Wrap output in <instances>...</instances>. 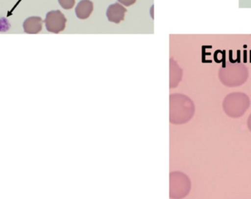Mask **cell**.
<instances>
[{
  "instance_id": "cell-1",
  "label": "cell",
  "mask_w": 251,
  "mask_h": 199,
  "mask_svg": "<svg viewBox=\"0 0 251 199\" xmlns=\"http://www.w3.org/2000/svg\"><path fill=\"white\" fill-rule=\"evenodd\" d=\"M251 105V100L247 94L234 92L228 94L224 99L223 109L227 116L232 119L242 117Z\"/></svg>"
},
{
  "instance_id": "cell-2",
  "label": "cell",
  "mask_w": 251,
  "mask_h": 199,
  "mask_svg": "<svg viewBox=\"0 0 251 199\" xmlns=\"http://www.w3.org/2000/svg\"><path fill=\"white\" fill-rule=\"evenodd\" d=\"M249 72L245 66L233 65L227 69L220 70V79L226 86L238 87L247 80Z\"/></svg>"
},
{
  "instance_id": "cell-3",
  "label": "cell",
  "mask_w": 251,
  "mask_h": 199,
  "mask_svg": "<svg viewBox=\"0 0 251 199\" xmlns=\"http://www.w3.org/2000/svg\"><path fill=\"white\" fill-rule=\"evenodd\" d=\"M44 22L49 32L59 33L61 31L64 30L66 27V19L60 10H52L47 13Z\"/></svg>"
},
{
  "instance_id": "cell-4",
  "label": "cell",
  "mask_w": 251,
  "mask_h": 199,
  "mask_svg": "<svg viewBox=\"0 0 251 199\" xmlns=\"http://www.w3.org/2000/svg\"><path fill=\"white\" fill-rule=\"evenodd\" d=\"M126 9L119 4L115 3L109 6L107 10V17L108 20L116 24H119L125 19Z\"/></svg>"
},
{
  "instance_id": "cell-5",
  "label": "cell",
  "mask_w": 251,
  "mask_h": 199,
  "mask_svg": "<svg viewBox=\"0 0 251 199\" xmlns=\"http://www.w3.org/2000/svg\"><path fill=\"white\" fill-rule=\"evenodd\" d=\"M43 20L41 17L32 16L28 18L23 24L25 32L28 34H37L42 29Z\"/></svg>"
},
{
  "instance_id": "cell-6",
  "label": "cell",
  "mask_w": 251,
  "mask_h": 199,
  "mask_svg": "<svg viewBox=\"0 0 251 199\" xmlns=\"http://www.w3.org/2000/svg\"><path fill=\"white\" fill-rule=\"evenodd\" d=\"M94 10V4L90 0H81L75 9L76 16L79 19H86Z\"/></svg>"
},
{
  "instance_id": "cell-7",
  "label": "cell",
  "mask_w": 251,
  "mask_h": 199,
  "mask_svg": "<svg viewBox=\"0 0 251 199\" xmlns=\"http://www.w3.org/2000/svg\"><path fill=\"white\" fill-rule=\"evenodd\" d=\"M58 1L61 7L66 10H70L75 4V0H58Z\"/></svg>"
},
{
  "instance_id": "cell-8",
  "label": "cell",
  "mask_w": 251,
  "mask_h": 199,
  "mask_svg": "<svg viewBox=\"0 0 251 199\" xmlns=\"http://www.w3.org/2000/svg\"><path fill=\"white\" fill-rule=\"evenodd\" d=\"M118 1H119L121 4L128 7V6L132 5L133 4H134L136 0H118Z\"/></svg>"
},
{
  "instance_id": "cell-9",
  "label": "cell",
  "mask_w": 251,
  "mask_h": 199,
  "mask_svg": "<svg viewBox=\"0 0 251 199\" xmlns=\"http://www.w3.org/2000/svg\"><path fill=\"white\" fill-rule=\"evenodd\" d=\"M248 127H249V130L251 132V114L249 116V119H248Z\"/></svg>"
}]
</instances>
